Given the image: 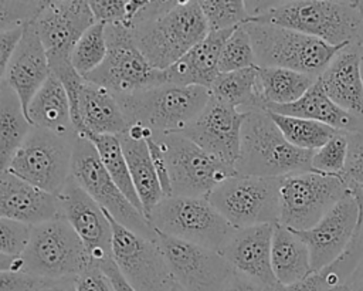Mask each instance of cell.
<instances>
[{"label":"cell","instance_id":"1","mask_svg":"<svg viewBox=\"0 0 363 291\" xmlns=\"http://www.w3.org/2000/svg\"><path fill=\"white\" fill-rule=\"evenodd\" d=\"M250 21L316 37L333 47L363 40V1H245Z\"/></svg>","mask_w":363,"mask_h":291},{"label":"cell","instance_id":"2","mask_svg":"<svg viewBox=\"0 0 363 291\" xmlns=\"http://www.w3.org/2000/svg\"><path fill=\"white\" fill-rule=\"evenodd\" d=\"M115 97L128 126H139L160 136L182 133L204 109L210 91L196 85L163 84Z\"/></svg>","mask_w":363,"mask_h":291},{"label":"cell","instance_id":"3","mask_svg":"<svg viewBox=\"0 0 363 291\" xmlns=\"http://www.w3.org/2000/svg\"><path fill=\"white\" fill-rule=\"evenodd\" d=\"M146 61L159 71L167 70L208 34L206 18L196 0H174L172 7L130 30Z\"/></svg>","mask_w":363,"mask_h":291},{"label":"cell","instance_id":"4","mask_svg":"<svg viewBox=\"0 0 363 291\" xmlns=\"http://www.w3.org/2000/svg\"><path fill=\"white\" fill-rule=\"evenodd\" d=\"M312 153L291 145L268 111H252L245 115L241 126L240 156L234 168L244 176L284 177L312 170Z\"/></svg>","mask_w":363,"mask_h":291},{"label":"cell","instance_id":"5","mask_svg":"<svg viewBox=\"0 0 363 291\" xmlns=\"http://www.w3.org/2000/svg\"><path fill=\"white\" fill-rule=\"evenodd\" d=\"M244 27L252 43L257 67L286 68L319 78L342 48L279 26L248 21Z\"/></svg>","mask_w":363,"mask_h":291},{"label":"cell","instance_id":"6","mask_svg":"<svg viewBox=\"0 0 363 291\" xmlns=\"http://www.w3.org/2000/svg\"><path fill=\"white\" fill-rule=\"evenodd\" d=\"M20 258V271L51 282L75 278L94 264L81 238L62 217L33 226Z\"/></svg>","mask_w":363,"mask_h":291},{"label":"cell","instance_id":"7","mask_svg":"<svg viewBox=\"0 0 363 291\" xmlns=\"http://www.w3.org/2000/svg\"><path fill=\"white\" fill-rule=\"evenodd\" d=\"M146 219L156 233L218 253L234 231L207 197H163Z\"/></svg>","mask_w":363,"mask_h":291},{"label":"cell","instance_id":"8","mask_svg":"<svg viewBox=\"0 0 363 291\" xmlns=\"http://www.w3.org/2000/svg\"><path fill=\"white\" fill-rule=\"evenodd\" d=\"M75 133L58 135L33 126L6 170L47 193L58 196L71 177Z\"/></svg>","mask_w":363,"mask_h":291},{"label":"cell","instance_id":"9","mask_svg":"<svg viewBox=\"0 0 363 291\" xmlns=\"http://www.w3.org/2000/svg\"><path fill=\"white\" fill-rule=\"evenodd\" d=\"M71 177L119 224L128 230L157 240L156 230L150 226L142 212H139L119 190L104 169L94 145L84 136L75 133Z\"/></svg>","mask_w":363,"mask_h":291},{"label":"cell","instance_id":"10","mask_svg":"<svg viewBox=\"0 0 363 291\" xmlns=\"http://www.w3.org/2000/svg\"><path fill=\"white\" fill-rule=\"evenodd\" d=\"M347 194L342 176L313 170L286 175L279 182L278 223L295 231L308 230Z\"/></svg>","mask_w":363,"mask_h":291},{"label":"cell","instance_id":"11","mask_svg":"<svg viewBox=\"0 0 363 291\" xmlns=\"http://www.w3.org/2000/svg\"><path fill=\"white\" fill-rule=\"evenodd\" d=\"M281 177L234 175L208 196L213 207L234 229L277 224L279 219Z\"/></svg>","mask_w":363,"mask_h":291},{"label":"cell","instance_id":"12","mask_svg":"<svg viewBox=\"0 0 363 291\" xmlns=\"http://www.w3.org/2000/svg\"><path fill=\"white\" fill-rule=\"evenodd\" d=\"M155 138L164 152L170 196L207 197L221 182L237 175L234 166L207 153L182 133Z\"/></svg>","mask_w":363,"mask_h":291},{"label":"cell","instance_id":"13","mask_svg":"<svg viewBox=\"0 0 363 291\" xmlns=\"http://www.w3.org/2000/svg\"><path fill=\"white\" fill-rule=\"evenodd\" d=\"M106 55L104 62L85 79L126 95L166 84L164 71L155 70L139 51L130 30L121 24L105 26Z\"/></svg>","mask_w":363,"mask_h":291},{"label":"cell","instance_id":"14","mask_svg":"<svg viewBox=\"0 0 363 291\" xmlns=\"http://www.w3.org/2000/svg\"><path fill=\"white\" fill-rule=\"evenodd\" d=\"M106 216L112 229V260L128 282L136 291H169L174 282L157 240L142 237Z\"/></svg>","mask_w":363,"mask_h":291},{"label":"cell","instance_id":"15","mask_svg":"<svg viewBox=\"0 0 363 291\" xmlns=\"http://www.w3.org/2000/svg\"><path fill=\"white\" fill-rule=\"evenodd\" d=\"M173 282L182 291H224L234 270L214 250L157 233Z\"/></svg>","mask_w":363,"mask_h":291},{"label":"cell","instance_id":"16","mask_svg":"<svg viewBox=\"0 0 363 291\" xmlns=\"http://www.w3.org/2000/svg\"><path fill=\"white\" fill-rule=\"evenodd\" d=\"M45 50L50 71L72 67L71 54L81 35L95 23L88 1H44L33 20Z\"/></svg>","mask_w":363,"mask_h":291},{"label":"cell","instance_id":"17","mask_svg":"<svg viewBox=\"0 0 363 291\" xmlns=\"http://www.w3.org/2000/svg\"><path fill=\"white\" fill-rule=\"evenodd\" d=\"M60 216L81 238L96 265L112 258V229L105 210L69 177L60 192Z\"/></svg>","mask_w":363,"mask_h":291},{"label":"cell","instance_id":"18","mask_svg":"<svg viewBox=\"0 0 363 291\" xmlns=\"http://www.w3.org/2000/svg\"><path fill=\"white\" fill-rule=\"evenodd\" d=\"M360 223V207L349 193L336 203L313 227L295 231L306 244L312 273H319L335 263L350 244Z\"/></svg>","mask_w":363,"mask_h":291},{"label":"cell","instance_id":"19","mask_svg":"<svg viewBox=\"0 0 363 291\" xmlns=\"http://www.w3.org/2000/svg\"><path fill=\"white\" fill-rule=\"evenodd\" d=\"M245 115L210 95L204 109L182 135L214 158L230 166H235L240 156L241 126Z\"/></svg>","mask_w":363,"mask_h":291},{"label":"cell","instance_id":"20","mask_svg":"<svg viewBox=\"0 0 363 291\" xmlns=\"http://www.w3.org/2000/svg\"><path fill=\"white\" fill-rule=\"evenodd\" d=\"M272 231L274 224L234 229L220 254L235 273L279 290L271 267Z\"/></svg>","mask_w":363,"mask_h":291},{"label":"cell","instance_id":"21","mask_svg":"<svg viewBox=\"0 0 363 291\" xmlns=\"http://www.w3.org/2000/svg\"><path fill=\"white\" fill-rule=\"evenodd\" d=\"M50 64L33 21L23 26L21 38L10 58L4 82L17 94L27 115L28 105L50 77Z\"/></svg>","mask_w":363,"mask_h":291},{"label":"cell","instance_id":"22","mask_svg":"<svg viewBox=\"0 0 363 291\" xmlns=\"http://www.w3.org/2000/svg\"><path fill=\"white\" fill-rule=\"evenodd\" d=\"M0 217L37 226L60 216L58 197L9 170L0 172Z\"/></svg>","mask_w":363,"mask_h":291},{"label":"cell","instance_id":"23","mask_svg":"<svg viewBox=\"0 0 363 291\" xmlns=\"http://www.w3.org/2000/svg\"><path fill=\"white\" fill-rule=\"evenodd\" d=\"M72 125L77 133L115 136L125 133L129 128L116 97L109 89L86 79L78 91Z\"/></svg>","mask_w":363,"mask_h":291},{"label":"cell","instance_id":"24","mask_svg":"<svg viewBox=\"0 0 363 291\" xmlns=\"http://www.w3.org/2000/svg\"><path fill=\"white\" fill-rule=\"evenodd\" d=\"M325 94L346 112L363 118V79L356 44L342 47L319 75Z\"/></svg>","mask_w":363,"mask_h":291},{"label":"cell","instance_id":"25","mask_svg":"<svg viewBox=\"0 0 363 291\" xmlns=\"http://www.w3.org/2000/svg\"><path fill=\"white\" fill-rule=\"evenodd\" d=\"M231 30L208 31V34L190 48L180 60L164 70L166 84L183 87H210L218 77V61L221 48L233 33Z\"/></svg>","mask_w":363,"mask_h":291},{"label":"cell","instance_id":"26","mask_svg":"<svg viewBox=\"0 0 363 291\" xmlns=\"http://www.w3.org/2000/svg\"><path fill=\"white\" fill-rule=\"evenodd\" d=\"M118 139L128 163L133 187L146 217L149 212L164 197V194L145 141V131L139 126H129L125 133L118 136Z\"/></svg>","mask_w":363,"mask_h":291},{"label":"cell","instance_id":"27","mask_svg":"<svg viewBox=\"0 0 363 291\" xmlns=\"http://www.w3.org/2000/svg\"><path fill=\"white\" fill-rule=\"evenodd\" d=\"M265 111L279 115L312 119L346 133H356L363 131V118L354 116L337 106L325 94L318 79L296 102L289 105H272Z\"/></svg>","mask_w":363,"mask_h":291},{"label":"cell","instance_id":"28","mask_svg":"<svg viewBox=\"0 0 363 291\" xmlns=\"http://www.w3.org/2000/svg\"><path fill=\"white\" fill-rule=\"evenodd\" d=\"M27 118L33 126L58 135L75 133L67 91L55 75L50 74L33 97L27 109Z\"/></svg>","mask_w":363,"mask_h":291},{"label":"cell","instance_id":"29","mask_svg":"<svg viewBox=\"0 0 363 291\" xmlns=\"http://www.w3.org/2000/svg\"><path fill=\"white\" fill-rule=\"evenodd\" d=\"M271 267L281 287H288L312 274L311 257L306 244L298 234L277 223L271 243Z\"/></svg>","mask_w":363,"mask_h":291},{"label":"cell","instance_id":"30","mask_svg":"<svg viewBox=\"0 0 363 291\" xmlns=\"http://www.w3.org/2000/svg\"><path fill=\"white\" fill-rule=\"evenodd\" d=\"M210 95L237 108L242 114L265 109L257 67L220 72L210 87Z\"/></svg>","mask_w":363,"mask_h":291},{"label":"cell","instance_id":"31","mask_svg":"<svg viewBox=\"0 0 363 291\" xmlns=\"http://www.w3.org/2000/svg\"><path fill=\"white\" fill-rule=\"evenodd\" d=\"M31 128L20 98L3 82L0 85V172L7 169Z\"/></svg>","mask_w":363,"mask_h":291},{"label":"cell","instance_id":"32","mask_svg":"<svg viewBox=\"0 0 363 291\" xmlns=\"http://www.w3.org/2000/svg\"><path fill=\"white\" fill-rule=\"evenodd\" d=\"M258 84L265 109L296 102L316 82V77L277 67H257Z\"/></svg>","mask_w":363,"mask_h":291},{"label":"cell","instance_id":"33","mask_svg":"<svg viewBox=\"0 0 363 291\" xmlns=\"http://www.w3.org/2000/svg\"><path fill=\"white\" fill-rule=\"evenodd\" d=\"M84 138H86L94 148L96 149V153L101 159V163L109 177L113 180V183L119 187V190L126 196V199L139 210H142L140 200L136 194V190L133 187L130 173L128 169V163L121 146V142L118 136L115 135H94V133H78Z\"/></svg>","mask_w":363,"mask_h":291},{"label":"cell","instance_id":"34","mask_svg":"<svg viewBox=\"0 0 363 291\" xmlns=\"http://www.w3.org/2000/svg\"><path fill=\"white\" fill-rule=\"evenodd\" d=\"M269 116L275 122L284 138L291 145L302 150L315 152L339 132L328 125L312 119L279 115L274 112H269Z\"/></svg>","mask_w":363,"mask_h":291},{"label":"cell","instance_id":"35","mask_svg":"<svg viewBox=\"0 0 363 291\" xmlns=\"http://www.w3.org/2000/svg\"><path fill=\"white\" fill-rule=\"evenodd\" d=\"M106 50L105 24L94 23L77 41L71 54V62L77 74L86 78L94 72L104 62Z\"/></svg>","mask_w":363,"mask_h":291},{"label":"cell","instance_id":"36","mask_svg":"<svg viewBox=\"0 0 363 291\" xmlns=\"http://www.w3.org/2000/svg\"><path fill=\"white\" fill-rule=\"evenodd\" d=\"M199 6L208 31L231 30L250 21L245 1L241 0H200Z\"/></svg>","mask_w":363,"mask_h":291},{"label":"cell","instance_id":"37","mask_svg":"<svg viewBox=\"0 0 363 291\" xmlns=\"http://www.w3.org/2000/svg\"><path fill=\"white\" fill-rule=\"evenodd\" d=\"M257 67L251 38L244 24L235 27L225 40L218 61L220 72H231Z\"/></svg>","mask_w":363,"mask_h":291},{"label":"cell","instance_id":"38","mask_svg":"<svg viewBox=\"0 0 363 291\" xmlns=\"http://www.w3.org/2000/svg\"><path fill=\"white\" fill-rule=\"evenodd\" d=\"M349 153V136L346 132H337L325 145L312 153L311 168L313 172L330 176H342L346 168Z\"/></svg>","mask_w":363,"mask_h":291},{"label":"cell","instance_id":"39","mask_svg":"<svg viewBox=\"0 0 363 291\" xmlns=\"http://www.w3.org/2000/svg\"><path fill=\"white\" fill-rule=\"evenodd\" d=\"M146 0H99L88 1L95 23L121 24L130 30V26Z\"/></svg>","mask_w":363,"mask_h":291},{"label":"cell","instance_id":"40","mask_svg":"<svg viewBox=\"0 0 363 291\" xmlns=\"http://www.w3.org/2000/svg\"><path fill=\"white\" fill-rule=\"evenodd\" d=\"M347 136L349 153L342 179L360 207V223L363 224V131L347 133Z\"/></svg>","mask_w":363,"mask_h":291},{"label":"cell","instance_id":"41","mask_svg":"<svg viewBox=\"0 0 363 291\" xmlns=\"http://www.w3.org/2000/svg\"><path fill=\"white\" fill-rule=\"evenodd\" d=\"M31 226L0 217V254L9 257H20L31 236Z\"/></svg>","mask_w":363,"mask_h":291},{"label":"cell","instance_id":"42","mask_svg":"<svg viewBox=\"0 0 363 291\" xmlns=\"http://www.w3.org/2000/svg\"><path fill=\"white\" fill-rule=\"evenodd\" d=\"M44 1H4L0 0V33L23 27L40 13Z\"/></svg>","mask_w":363,"mask_h":291},{"label":"cell","instance_id":"43","mask_svg":"<svg viewBox=\"0 0 363 291\" xmlns=\"http://www.w3.org/2000/svg\"><path fill=\"white\" fill-rule=\"evenodd\" d=\"M52 282L26 274L23 271H0V291H40Z\"/></svg>","mask_w":363,"mask_h":291},{"label":"cell","instance_id":"44","mask_svg":"<svg viewBox=\"0 0 363 291\" xmlns=\"http://www.w3.org/2000/svg\"><path fill=\"white\" fill-rule=\"evenodd\" d=\"M77 291H113L111 281L104 274L99 265H88L79 275L75 277Z\"/></svg>","mask_w":363,"mask_h":291},{"label":"cell","instance_id":"45","mask_svg":"<svg viewBox=\"0 0 363 291\" xmlns=\"http://www.w3.org/2000/svg\"><path fill=\"white\" fill-rule=\"evenodd\" d=\"M21 34H23V27H16V28L0 33V85L4 82L10 58L21 38Z\"/></svg>","mask_w":363,"mask_h":291},{"label":"cell","instance_id":"46","mask_svg":"<svg viewBox=\"0 0 363 291\" xmlns=\"http://www.w3.org/2000/svg\"><path fill=\"white\" fill-rule=\"evenodd\" d=\"M339 288H333L320 273H312L305 280L288 287H281L278 291H339Z\"/></svg>","mask_w":363,"mask_h":291},{"label":"cell","instance_id":"47","mask_svg":"<svg viewBox=\"0 0 363 291\" xmlns=\"http://www.w3.org/2000/svg\"><path fill=\"white\" fill-rule=\"evenodd\" d=\"M224 291H278L268 285H264L252 278H248L240 273H233Z\"/></svg>","mask_w":363,"mask_h":291},{"label":"cell","instance_id":"48","mask_svg":"<svg viewBox=\"0 0 363 291\" xmlns=\"http://www.w3.org/2000/svg\"><path fill=\"white\" fill-rule=\"evenodd\" d=\"M99 267L104 271V274L108 277V280L111 281V285H112L113 291H136L128 282V280L122 275V273L119 271V268L116 267V264L113 263L112 258L101 263Z\"/></svg>","mask_w":363,"mask_h":291},{"label":"cell","instance_id":"49","mask_svg":"<svg viewBox=\"0 0 363 291\" xmlns=\"http://www.w3.org/2000/svg\"><path fill=\"white\" fill-rule=\"evenodd\" d=\"M349 291H363V254L346 281Z\"/></svg>","mask_w":363,"mask_h":291},{"label":"cell","instance_id":"50","mask_svg":"<svg viewBox=\"0 0 363 291\" xmlns=\"http://www.w3.org/2000/svg\"><path fill=\"white\" fill-rule=\"evenodd\" d=\"M4 270L20 271L21 270V258L0 254V271H4Z\"/></svg>","mask_w":363,"mask_h":291},{"label":"cell","instance_id":"51","mask_svg":"<svg viewBox=\"0 0 363 291\" xmlns=\"http://www.w3.org/2000/svg\"><path fill=\"white\" fill-rule=\"evenodd\" d=\"M47 291H77L75 290V278H65L60 281H54Z\"/></svg>","mask_w":363,"mask_h":291},{"label":"cell","instance_id":"52","mask_svg":"<svg viewBox=\"0 0 363 291\" xmlns=\"http://www.w3.org/2000/svg\"><path fill=\"white\" fill-rule=\"evenodd\" d=\"M357 53H359V67H360V75L363 79V40L357 44Z\"/></svg>","mask_w":363,"mask_h":291},{"label":"cell","instance_id":"53","mask_svg":"<svg viewBox=\"0 0 363 291\" xmlns=\"http://www.w3.org/2000/svg\"><path fill=\"white\" fill-rule=\"evenodd\" d=\"M169 291H182V290H180V288H179L176 284H173V287H172Z\"/></svg>","mask_w":363,"mask_h":291},{"label":"cell","instance_id":"54","mask_svg":"<svg viewBox=\"0 0 363 291\" xmlns=\"http://www.w3.org/2000/svg\"><path fill=\"white\" fill-rule=\"evenodd\" d=\"M339 291H349V288H347L346 285H343V287H340V288H339Z\"/></svg>","mask_w":363,"mask_h":291},{"label":"cell","instance_id":"55","mask_svg":"<svg viewBox=\"0 0 363 291\" xmlns=\"http://www.w3.org/2000/svg\"><path fill=\"white\" fill-rule=\"evenodd\" d=\"M40 291H47V288H44V290H40Z\"/></svg>","mask_w":363,"mask_h":291},{"label":"cell","instance_id":"56","mask_svg":"<svg viewBox=\"0 0 363 291\" xmlns=\"http://www.w3.org/2000/svg\"><path fill=\"white\" fill-rule=\"evenodd\" d=\"M362 16H363V10H362Z\"/></svg>","mask_w":363,"mask_h":291}]
</instances>
